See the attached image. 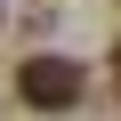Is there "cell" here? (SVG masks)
<instances>
[{
    "mask_svg": "<svg viewBox=\"0 0 121 121\" xmlns=\"http://www.w3.org/2000/svg\"><path fill=\"white\" fill-rule=\"evenodd\" d=\"M113 65H121V48H113Z\"/></svg>",
    "mask_w": 121,
    "mask_h": 121,
    "instance_id": "cell-2",
    "label": "cell"
},
{
    "mask_svg": "<svg viewBox=\"0 0 121 121\" xmlns=\"http://www.w3.org/2000/svg\"><path fill=\"white\" fill-rule=\"evenodd\" d=\"M16 97L32 113H73L89 97V65H73V56H24L16 65Z\"/></svg>",
    "mask_w": 121,
    "mask_h": 121,
    "instance_id": "cell-1",
    "label": "cell"
}]
</instances>
